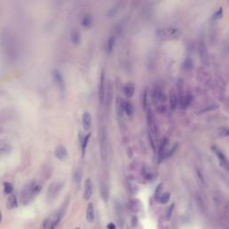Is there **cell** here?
<instances>
[{
	"instance_id": "1",
	"label": "cell",
	"mask_w": 229,
	"mask_h": 229,
	"mask_svg": "<svg viewBox=\"0 0 229 229\" xmlns=\"http://www.w3.org/2000/svg\"><path fill=\"white\" fill-rule=\"evenodd\" d=\"M2 52L9 62H14L19 57V42L15 34L10 29H5L0 38Z\"/></svg>"
},
{
	"instance_id": "2",
	"label": "cell",
	"mask_w": 229,
	"mask_h": 229,
	"mask_svg": "<svg viewBox=\"0 0 229 229\" xmlns=\"http://www.w3.org/2000/svg\"><path fill=\"white\" fill-rule=\"evenodd\" d=\"M41 184L38 182H30L26 184L21 191V201L23 205L30 203L41 191Z\"/></svg>"
},
{
	"instance_id": "3",
	"label": "cell",
	"mask_w": 229,
	"mask_h": 229,
	"mask_svg": "<svg viewBox=\"0 0 229 229\" xmlns=\"http://www.w3.org/2000/svg\"><path fill=\"white\" fill-rule=\"evenodd\" d=\"M63 217V211L58 210L57 212L54 213L51 217L45 219L43 222V228L44 229H54L59 224L61 218Z\"/></svg>"
},
{
	"instance_id": "4",
	"label": "cell",
	"mask_w": 229,
	"mask_h": 229,
	"mask_svg": "<svg viewBox=\"0 0 229 229\" xmlns=\"http://www.w3.org/2000/svg\"><path fill=\"white\" fill-rule=\"evenodd\" d=\"M179 34V30L174 27H167V28H162L158 29L156 31V35L160 39H169L177 36Z\"/></svg>"
},
{
	"instance_id": "5",
	"label": "cell",
	"mask_w": 229,
	"mask_h": 229,
	"mask_svg": "<svg viewBox=\"0 0 229 229\" xmlns=\"http://www.w3.org/2000/svg\"><path fill=\"white\" fill-rule=\"evenodd\" d=\"M99 148H100V157L102 160H106L108 157V139L107 133L105 128L100 130V137H99Z\"/></svg>"
},
{
	"instance_id": "6",
	"label": "cell",
	"mask_w": 229,
	"mask_h": 229,
	"mask_svg": "<svg viewBox=\"0 0 229 229\" xmlns=\"http://www.w3.org/2000/svg\"><path fill=\"white\" fill-rule=\"evenodd\" d=\"M147 122H148V126H149V133L151 135V137L153 139L157 138V131L156 122H155L152 111L150 108L147 109Z\"/></svg>"
},
{
	"instance_id": "7",
	"label": "cell",
	"mask_w": 229,
	"mask_h": 229,
	"mask_svg": "<svg viewBox=\"0 0 229 229\" xmlns=\"http://www.w3.org/2000/svg\"><path fill=\"white\" fill-rule=\"evenodd\" d=\"M211 150H213V152L216 154L217 157L218 158V160H219V162H220L221 167H222L225 170H226V171L229 172V160L226 157V156H225L218 147H216V146H212V147H211Z\"/></svg>"
},
{
	"instance_id": "8",
	"label": "cell",
	"mask_w": 229,
	"mask_h": 229,
	"mask_svg": "<svg viewBox=\"0 0 229 229\" xmlns=\"http://www.w3.org/2000/svg\"><path fill=\"white\" fill-rule=\"evenodd\" d=\"M63 186V183L57 181V182H54L51 185H49L48 191V200H52L54 199L60 191L61 188Z\"/></svg>"
},
{
	"instance_id": "9",
	"label": "cell",
	"mask_w": 229,
	"mask_h": 229,
	"mask_svg": "<svg viewBox=\"0 0 229 229\" xmlns=\"http://www.w3.org/2000/svg\"><path fill=\"white\" fill-rule=\"evenodd\" d=\"M52 77H53V80H54L55 83L57 84V86L63 92L65 91V80H64L62 74L58 71V70L55 69V70H53V72H52Z\"/></svg>"
},
{
	"instance_id": "10",
	"label": "cell",
	"mask_w": 229,
	"mask_h": 229,
	"mask_svg": "<svg viewBox=\"0 0 229 229\" xmlns=\"http://www.w3.org/2000/svg\"><path fill=\"white\" fill-rule=\"evenodd\" d=\"M192 99H193L192 95L190 94V93H187L186 95L179 96L178 97V103L180 105L181 108L182 109H187L191 106V104L192 102Z\"/></svg>"
},
{
	"instance_id": "11",
	"label": "cell",
	"mask_w": 229,
	"mask_h": 229,
	"mask_svg": "<svg viewBox=\"0 0 229 229\" xmlns=\"http://www.w3.org/2000/svg\"><path fill=\"white\" fill-rule=\"evenodd\" d=\"M106 97V88H105V71L102 70L100 74L99 80V99L100 103H104Z\"/></svg>"
},
{
	"instance_id": "12",
	"label": "cell",
	"mask_w": 229,
	"mask_h": 229,
	"mask_svg": "<svg viewBox=\"0 0 229 229\" xmlns=\"http://www.w3.org/2000/svg\"><path fill=\"white\" fill-rule=\"evenodd\" d=\"M167 143H168V140L167 138L163 139L162 143L160 144V150H158V151H157V163L158 164H160L166 158Z\"/></svg>"
},
{
	"instance_id": "13",
	"label": "cell",
	"mask_w": 229,
	"mask_h": 229,
	"mask_svg": "<svg viewBox=\"0 0 229 229\" xmlns=\"http://www.w3.org/2000/svg\"><path fill=\"white\" fill-rule=\"evenodd\" d=\"M92 192H93V184L91 180L88 178L84 184V194H83L84 199L86 201H89L91 198Z\"/></svg>"
},
{
	"instance_id": "14",
	"label": "cell",
	"mask_w": 229,
	"mask_h": 229,
	"mask_svg": "<svg viewBox=\"0 0 229 229\" xmlns=\"http://www.w3.org/2000/svg\"><path fill=\"white\" fill-rule=\"evenodd\" d=\"M55 156H56V157L57 158V160L63 161V160H65L67 158L68 151H67L66 148L64 145H59L56 149V150H55Z\"/></svg>"
},
{
	"instance_id": "15",
	"label": "cell",
	"mask_w": 229,
	"mask_h": 229,
	"mask_svg": "<svg viewBox=\"0 0 229 229\" xmlns=\"http://www.w3.org/2000/svg\"><path fill=\"white\" fill-rule=\"evenodd\" d=\"M82 126L85 131H89L91 127L92 124V118L91 115L89 112H84L82 117Z\"/></svg>"
},
{
	"instance_id": "16",
	"label": "cell",
	"mask_w": 229,
	"mask_h": 229,
	"mask_svg": "<svg viewBox=\"0 0 229 229\" xmlns=\"http://www.w3.org/2000/svg\"><path fill=\"white\" fill-rule=\"evenodd\" d=\"M135 92V84L133 82H128L124 86V93L128 98L131 99Z\"/></svg>"
},
{
	"instance_id": "17",
	"label": "cell",
	"mask_w": 229,
	"mask_h": 229,
	"mask_svg": "<svg viewBox=\"0 0 229 229\" xmlns=\"http://www.w3.org/2000/svg\"><path fill=\"white\" fill-rule=\"evenodd\" d=\"M91 133H88L86 135H84L83 137L81 136L80 134V142H81V149H82V156L84 157L85 153H86V150H87V146H88V143H89V140L91 139Z\"/></svg>"
},
{
	"instance_id": "18",
	"label": "cell",
	"mask_w": 229,
	"mask_h": 229,
	"mask_svg": "<svg viewBox=\"0 0 229 229\" xmlns=\"http://www.w3.org/2000/svg\"><path fill=\"white\" fill-rule=\"evenodd\" d=\"M86 218L89 223H93L95 220V211H94V206L92 202H90L87 207L86 211Z\"/></svg>"
},
{
	"instance_id": "19",
	"label": "cell",
	"mask_w": 229,
	"mask_h": 229,
	"mask_svg": "<svg viewBox=\"0 0 229 229\" xmlns=\"http://www.w3.org/2000/svg\"><path fill=\"white\" fill-rule=\"evenodd\" d=\"M200 56H201V59L202 61L203 64H207L208 63V49L206 47V44L203 40L201 41L200 43Z\"/></svg>"
},
{
	"instance_id": "20",
	"label": "cell",
	"mask_w": 229,
	"mask_h": 229,
	"mask_svg": "<svg viewBox=\"0 0 229 229\" xmlns=\"http://www.w3.org/2000/svg\"><path fill=\"white\" fill-rule=\"evenodd\" d=\"M169 104H170V108L172 110H174L177 108V105H178V97L177 95V92L174 91V90H172L170 91L169 94Z\"/></svg>"
},
{
	"instance_id": "21",
	"label": "cell",
	"mask_w": 229,
	"mask_h": 229,
	"mask_svg": "<svg viewBox=\"0 0 229 229\" xmlns=\"http://www.w3.org/2000/svg\"><path fill=\"white\" fill-rule=\"evenodd\" d=\"M116 35H111V36L109 37V39L108 40L107 44H106V51H107L108 55H110L112 53L113 48H114L115 44H116Z\"/></svg>"
},
{
	"instance_id": "22",
	"label": "cell",
	"mask_w": 229,
	"mask_h": 229,
	"mask_svg": "<svg viewBox=\"0 0 229 229\" xmlns=\"http://www.w3.org/2000/svg\"><path fill=\"white\" fill-rule=\"evenodd\" d=\"M123 111L124 114H126L127 116H132L133 114V107L128 100H123Z\"/></svg>"
},
{
	"instance_id": "23",
	"label": "cell",
	"mask_w": 229,
	"mask_h": 229,
	"mask_svg": "<svg viewBox=\"0 0 229 229\" xmlns=\"http://www.w3.org/2000/svg\"><path fill=\"white\" fill-rule=\"evenodd\" d=\"M92 22H93V19H92V16L91 13H86L84 14V16L82 17V22H81V24L85 27V28H90L91 25H92Z\"/></svg>"
},
{
	"instance_id": "24",
	"label": "cell",
	"mask_w": 229,
	"mask_h": 229,
	"mask_svg": "<svg viewBox=\"0 0 229 229\" xmlns=\"http://www.w3.org/2000/svg\"><path fill=\"white\" fill-rule=\"evenodd\" d=\"M6 206L9 209H13V208H15L18 207V201H17V198L15 195L11 194L8 197L7 201H6Z\"/></svg>"
},
{
	"instance_id": "25",
	"label": "cell",
	"mask_w": 229,
	"mask_h": 229,
	"mask_svg": "<svg viewBox=\"0 0 229 229\" xmlns=\"http://www.w3.org/2000/svg\"><path fill=\"white\" fill-rule=\"evenodd\" d=\"M100 193H101L102 199L105 201H108V188L104 183L100 184Z\"/></svg>"
},
{
	"instance_id": "26",
	"label": "cell",
	"mask_w": 229,
	"mask_h": 229,
	"mask_svg": "<svg viewBox=\"0 0 229 229\" xmlns=\"http://www.w3.org/2000/svg\"><path fill=\"white\" fill-rule=\"evenodd\" d=\"M12 150V148L7 143H0V157L7 155Z\"/></svg>"
},
{
	"instance_id": "27",
	"label": "cell",
	"mask_w": 229,
	"mask_h": 229,
	"mask_svg": "<svg viewBox=\"0 0 229 229\" xmlns=\"http://www.w3.org/2000/svg\"><path fill=\"white\" fill-rule=\"evenodd\" d=\"M71 40L73 44L79 45L81 43V34L78 30H74L71 34Z\"/></svg>"
},
{
	"instance_id": "28",
	"label": "cell",
	"mask_w": 229,
	"mask_h": 229,
	"mask_svg": "<svg viewBox=\"0 0 229 229\" xmlns=\"http://www.w3.org/2000/svg\"><path fill=\"white\" fill-rule=\"evenodd\" d=\"M162 189H163V184H160L155 189V192H154V198L156 201H158V199L160 198L161 194H162Z\"/></svg>"
},
{
	"instance_id": "29",
	"label": "cell",
	"mask_w": 229,
	"mask_h": 229,
	"mask_svg": "<svg viewBox=\"0 0 229 229\" xmlns=\"http://www.w3.org/2000/svg\"><path fill=\"white\" fill-rule=\"evenodd\" d=\"M169 200H170V193L169 192H163L157 201H160L161 204H166V203L168 202Z\"/></svg>"
},
{
	"instance_id": "30",
	"label": "cell",
	"mask_w": 229,
	"mask_h": 229,
	"mask_svg": "<svg viewBox=\"0 0 229 229\" xmlns=\"http://www.w3.org/2000/svg\"><path fill=\"white\" fill-rule=\"evenodd\" d=\"M13 191V185L9 183V182H5L4 183V191L6 194H11Z\"/></svg>"
},
{
	"instance_id": "31",
	"label": "cell",
	"mask_w": 229,
	"mask_h": 229,
	"mask_svg": "<svg viewBox=\"0 0 229 229\" xmlns=\"http://www.w3.org/2000/svg\"><path fill=\"white\" fill-rule=\"evenodd\" d=\"M193 66V63H192V60L191 57H187L184 63H183V67L185 69V70H191Z\"/></svg>"
},
{
	"instance_id": "32",
	"label": "cell",
	"mask_w": 229,
	"mask_h": 229,
	"mask_svg": "<svg viewBox=\"0 0 229 229\" xmlns=\"http://www.w3.org/2000/svg\"><path fill=\"white\" fill-rule=\"evenodd\" d=\"M222 17H223V8L220 7V8L213 14L212 19H213L214 21H218V20H220V19L222 18Z\"/></svg>"
},
{
	"instance_id": "33",
	"label": "cell",
	"mask_w": 229,
	"mask_h": 229,
	"mask_svg": "<svg viewBox=\"0 0 229 229\" xmlns=\"http://www.w3.org/2000/svg\"><path fill=\"white\" fill-rule=\"evenodd\" d=\"M218 133L221 137H229V127L227 126L220 127Z\"/></svg>"
},
{
	"instance_id": "34",
	"label": "cell",
	"mask_w": 229,
	"mask_h": 229,
	"mask_svg": "<svg viewBox=\"0 0 229 229\" xmlns=\"http://www.w3.org/2000/svg\"><path fill=\"white\" fill-rule=\"evenodd\" d=\"M81 180H82V172H81L80 169H77L75 171V174H74V182L78 186L81 184Z\"/></svg>"
},
{
	"instance_id": "35",
	"label": "cell",
	"mask_w": 229,
	"mask_h": 229,
	"mask_svg": "<svg viewBox=\"0 0 229 229\" xmlns=\"http://www.w3.org/2000/svg\"><path fill=\"white\" fill-rule=\"evenodd\" d=\"M177 148H178V144L177 143V144H174L169 150H167V153H166V158H167V157H170L171 156H173L174 155V153L177 151Z\"/></svg>"
},
{
	"instance_id": "36",
	"label": "cell",
	"mask_w": 229,
	"mask_h": 229,
	"mask_svg": "<svg viewBox=\"0 0 229 229\" xmlns=\"http://www.w3.org/2000/svg\"><path fill=\"white\" fill-rule=\"evenodd\" d=\"M174 208V203H172L171 206L167 209V213H166V218H167V219H170V218H171L172 214H173Z\"/></svg>"
},
{
	"instance_id": "37",
	"label": "cell",
	"mask_w": 229,
	"mask_h": 229,
	"mask_svg": "<svg viewBox=\"0 0 229 229\" xmlns=\"http://www.w3.org/2000/svg\"><path fill=\"white\" fill-rule=\"evenodd\" d=\"M156 109H157V113H160V114H163V113H165V112H166V110H167V108H166V106H164V105H160V106H157V107L156 108Z\"/></svg>"
},
{
	"instance_id": "38",
	"label": "cell",
	"mask_w": 229,
	"mask_h": 229,
	"mask_svg": "<svg viewBox=\"0 0 229 229\" xmlns=\"http://www.w3.org/2000/svg\"><path fill=\"white\" fill-rule=\"evenodd\" d=\"M217 108H218V104H215V105H212V106H208V107H207V108H204L201 110V112H207V111H209V110H213V109H216Z\"/></svg>"
},
{
	"instance_id": "39",
	"label": "cell",
	"mask_w": 229,
	"mask_h": 229,
	"mask_svg": "<svg viewBox=\"0 0 229 229\" xmlns=\"http://www.w3.org/2000/svg\"><path fill=\"white\" fill-rule=\"evenodd\" d=\"M138 224V219H137V217H133L132 218V226L133 227H135Z\"/></svg>"
},
{
	"instance_id": "40",
	"label": "cell",
	"mask_w": 229,
	"mask_h": 229,
	"mask_svg": "<svg viewBox=\"0 0 229 229\" xmlns=\"http://www.w3.org/2000/svg\"><path fill=\"white\" fill-rule=\"evenodd\" d=\"M108 229H116V225H115L113 223H109V224L108 225Z\"/></svg>"
},
{
	"instance_id": "41",
	"label": "cell",
	"mask_w": 229,
	"mask_h": 229,
	"mask_svg": "<svg viewBox=\"0 0 229 229\" xmlns=\"http://www.w3.org/2000/svg\"><path fill=\"white\" fill-rule=\"evenodd\" d=\"M2 218H3V216H2V211H1V209H0V223L2 222Z\"/></svg>"
},
{
	"instance_id": "42",
	"label": "cell",
	"mask_w": 229,
	"mask_h": 229,
	"mask_svg": "<svg viewBox=\"0 0 229 229\" xmlns=\"http://www.w3.org/2000/svg\"><path fill=\"white\" fill-rule=\"evenodd\" d=\"M225 229H229V228H225Z\"/></svg>"
},
{
	"instance_id": "43",
	"label": "cell",
	"mask_w": 229,
	"mask_h": 229,
	"mask_svg": "<svg viewBox=\"0 0 229 229\" xmlns=\"http://www.w3.org/2000/svg\"><path fill=\"white\" fill-rule=\"evenodd\" d=\"M76 229H79V228H76Z\"/></svg>"
}]
</instances>
